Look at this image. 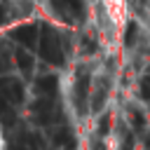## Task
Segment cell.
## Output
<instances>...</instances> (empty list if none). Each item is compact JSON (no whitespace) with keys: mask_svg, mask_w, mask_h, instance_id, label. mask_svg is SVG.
I'll return each instance as SVG.
<instances>
[{"mask_svg":"<svg viewBox=\"0 0 150 150\" xmlns=\"http://www.w3.org/2000/svg\"><path fill=\"white\" fill-rule=\"evenodd\" d=\"M127 0H103V14L112 30H120L127 23Z\"/></svg>","mask_w":150,"mask_h":150,"instance_id":"cell-1","label":"cell"},{"mask_svg":"<svg viewBox=\"0 0 150 150\" xmlns=\"http://www.w3.org/2000/svg\"><path fill=\"white\" fill-rule=\"evenodd\" d=\"M2 145H5V143H2V134H0V150H2Z\"/></svg>","mask_w":150,"mask_h":150,"instance_id":"cell-2","label":"cell"}]
</instances>
